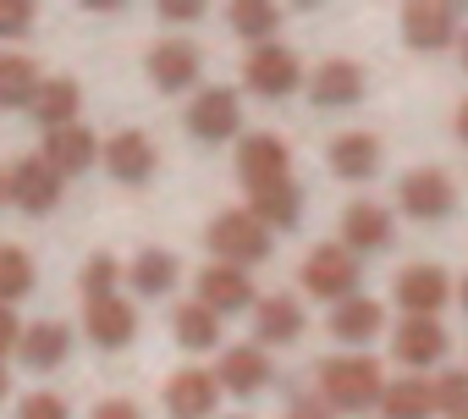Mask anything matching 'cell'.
Segmentation results:
<instances>
[{"mask_svg": "<svg viewBox=\"0 0 468 419\" xmlns=\"http://www.w3.org/2000/svg\"><path fill=\"white\" fill-rule=\"evenodd\" d=\"M380 331H386V309H380L375 298H364V293L331 309V337H336V342H347L353 353H358L364 342H375Z\"/></svg>", "mask_w": 468, "mask_h": 419, "instance_id": "22", "label": "cell"}, {"mask_svg": "<svg viewBox=\"0 0 468 419\" xmlns=\"http://www.w3.org/2000/svg\"><path fill=\"white\" fill-rule=\"evenodd\" d=\"M254 337H260L265 353H271V348H292V342L303 337V304L287 298V293L260 298V304H254Z\"/></svg>", "mask_w": 468, "mask_h": 419, "instance_id": "21", "label": "cell"}, {"mask_svg": "<svg viewBox=\"0 0 468 419\" xmlns=\"http://www.w3.org/2000/svg\"><path fill=\"white\" fill-rule=\"evenodd\" d=\"M314 381H320V397L336 414H369L386 397V370H380L375 353H336L314 370Z\"/></svg>", "mask_w": 468, "mask_h": 419, "instance_id": "1", "label": "cell"}, {"mask_svg": "<svg viewBox=\"0 0 468 419\" xmlns=\"http://www.w3.org/2000/svg\"><path fill=\"white\" fill-rule=\"evenodd\" d=\"M430 386H435V414H446V419L468 414V370H441Z\"/></svg>", "mask_w": 468, "mask_h": 419, "instance_id": "33", "label": "cell"}, {"mask_svg": "<svg viewBox=\"0 0 468 419\" xmlns=\"http://www.w3.org/2000/svg\"><path fill=\"white\" fill-rule=\"evenodd\" d=\"M391 238H397V227H391V210H386V204L353 199V204L342 210V249H353V254H380V249H391Z\"/></svg>", "mask_w": 468, "mask_h": 419, "instance_id": "10", "label": "cell"}, {"mask_svg": "<svg viewBox=\"0 0 468 419\" xmlns=\"http://www.w3.org/2000/svg\"><path fill=\"white\" fill-rule=\"evenodd\" d=\"M17 342H23V326H17V315L0 304V359L6 353H17Z\"/></svg>", "mask_w": 468, "mask_h": 419, "instance_id": "39", "label": "cell"}, {"mask_svg": "<svg viewBox=\"0 0 468 419\" xmlns=\"http://www.w3.org/2000/svg\"><path fill=\"white\" fill-rule=\"evenodd\" d=\"M397 304H402V315H430L435 320V309L457 293L452 287V276L441 271V265H408V271H397Z\"/></svg>", "mask_w": 468, "mask_h": 419, "instance_id": "16", "label": "cell"}, {"mask_svg": "<svg viewBox=\"0 0 468 419\" xmlns=\"http://www.w3.org/2000/svg\"><path fill=\"white\" fill-rule=\"evenodd\" d=\"M452 127H457V138H463V144H468V100H463V105H457V122H452Z\"/></svg>", "mask_w": 468, "mask_h": 419, "instance_id": "41", "label": "cell"}, {"mask_svg": "<svg viewBox=\"0 0 468 419\" xmlns=\"http://www.w3.org/2000/svg\"><path fill=\"white\" fill-rule=\"evenodd\" d=\"M171 331H176V342H182L187 353H209V348H220V315L204 309L198 298L182 304V309L171 315Z\"/></svg>", "mask_w": 468, "mask_h": 419, "instance_id": "30", "label": "cell"}, {"mask_svg": "<svg viewBox=\"0 0 468 419\" xmlns=\"http://www.w3.org/2000/svg\"><path fill=\"white\" fill-rule=\"evenodd\" d=\"M463 72H468V34H463Z\"/></svg>", "mask_w": 468, "mask_h": 419, "instance_id": "43", "label": "cell"}, {"mask_svg": "<svg viewBox=\"0 0 468 419\" xmlns=\"http://www.w3.org/2000/svg\"><path fill=\"white\" fill-rule=\"evenodd\" d=\"M287 138H276V133H249L243 138V149H238V177H243V188L249 193H260V188H271V182H287Z\"/></svg>", "mask_w": 468, "mask_h": 419, "instance_id": "11", "label": "cell"}, {"mask_svg": "<svg viewBox=\"0 0 468 419\" xmlns=\"http://www.w3.org/2000/svg\"><path fill=\"white\" fill-rule=\"evenodd\" d=\"M463 419H468V414H463Z\"/></svg>", "mask_w": 468, "mask_h": 419, "instance_id": "46", "label": "cell"}, {"mask_svg": "<svg viewBox=\"0 0 468 419\" xmlns=\"http://www.w3.org/2000/svg\"><path fill=\"white\" fill-rule=\"evenodd\" d=\"M215 403H220V381H215V370H176L171 381H165V414L171 419H209L215 414Z\"/></svg>", "mask_w": 468, "mask_h": 419, "instance_id": "13", "label": "cell"}, {"mask_svg": "<svg viewBox=\"0 0 468 419\" xmlns=\"http://www.w3.org/2000/svg\"><path fill=\"white\" fill-rule=\"evenodd\" d=\"M116 282H122V265H116L111 254H94V260L83 265V304H89V298H116Z\"/></svg>", "mask_w": 468, "mask_h": 419, "instance_id": "34", "label": "cell"}, {"mask_svg": "<svg viewBox=\"0 0 468 419\" xmlns=\"http://www.w3.org/2000/svg\"><path fill=\"white\" fill-rule=\"evenodd\" d=\"M94 419H144V408L127 403V397H105V403L94 408Z\"/></svg>", "mask_w": 468, "mask_h": 419, "instance_id": "40", "label": "cell"}, {"mask_svg": "<svg viewBox=\"0 0 468 419\" xmlns=\"http://www.w3.org/2000/svg\"><path fill=\"white\" fill-rule=\"evenodd\" d=\"M249 210H254V216L276 232H292L298 221H303V188L287 177V182H271V188H260V193H249Z\"/></svg>", "mask_w": 468, "mask_h": 419, "instance_id": "25", "label": "cell"}, {"mask_svg": "<svg viewBox=\"0 0 468 419\" xmlns=\"http://www.w3.org/2000/svg\"><path fill=\"white\" fill-rule=\"evenodd\" d=\"M198 304L215 309V315H243L260 298H254L249 271H238V265H209V271H198Z\"/></svg>", "mask_w": 468, "mask_h": 419, "instance_id": "19", "label": "cell"}, {"mask_svg": "<svg viewBox=\"0 0 468 419\" xmlns=\"http://www.w3.org/2000/svg\"><path fill=\"white\" fill-rule=\"evenodd\" d=\"M243 127V100L238 89H204L193 105H187V133L198 144H226V138H238Z\"/></svg>", "mask_w": 468, "mask_h": 419, "instance_id": "7", "label": "cell"}, {"mask_svg": "<svg viewBox=\"0 0 468 419\" xmlns=\"http://www.w3.org/2000/svg\"><path fill=\"white\" fill-rule=\"evenodd\" d=\"M100 138L83 127V122H72V127H56V133H45V144H39V155L61 171V177H78V171H89L94 160H100Z\"/></svg>", "mask_w": 468, "mask_h": 419, "instance_id": "20", "label": "cell"}, {"mask_svg": "<svg viewBox=\"0 0 468 419\" xmlns=\"http://www.w3.org/2000/svg\"><path fill=\"white\" fill-rule=\"evenodd\" d=\"M226 23H231L238 39H254V50H260V45H276L282 6H271V0H238V6L226 12Z\"/></svg>", "mask_w": 468, "mask_h": 419, "instance_id": "31", "label": "cell"}, {"mask_svg": "<svg viewBox=\"0 0 468 419\" xmlns=\"http://www.w3.org/2000/svg\"><path fill=\"white\" fill-rule=\"evenodd\" d=\"M100 160L111 166V177L116 182H127V188H138V182H149L154 177V138L149 133H138V127H127V133H116L105 149H100Z\"/></svg>", "mask_w": 468, "mask_h": 419, "instance_id": "17", "label": "cell"}, {"mask_svg": "<svg viewBox=\"0 0 468 419\" xmlns=\"http://www.w3.org/2000/svg\"><path fill=\"white\" fill-rule=\"evenodd\" d=\"M0 199H6V171H0Z\"/></svg>", "mask_w": 468, "mask_h": 419, "instance_id": "45", "label": "cell"}, {"mask_svg": "<svg viewBox=\"0 0 468 419\" xmlns=\"http://www.w3.org/2000/svg\"><path fill=\"white\" fill-rule=\"evenodd\" d=\"M160 17L165 23H198L204 17V0H160Z\"/></svg>", "mask_w": 468, "mask_h": 419, "instance_id": "38", "label": "cell"}, {"mask_svg": "<svg viewBox=\"0 0 468 419\" xmlns=\"http://www.w3.org/2000/svg\"><path fill=\"white\" fill-rule=\"evenodd\" d=\"M83 331L100 342V348H127L133 337H138V309L116 293V298H89L83 304Z\"/></svg>", "mask_w": 468, "mask_h": 419, "instance_id": "18", "label": "cell"}, {"mask_svg": "<svg viewBox=\"0 0 468 419\" xmlns=\"http://www.w3.org/2000/svg\"><path fill=\"white\" fill-rule=\"evenodd\" d=\"M176 276H182V265H176L171 249H144V254L127 265V282H133V293H144V298H165V293L176 287Z\"/></svg>", "mask_w": 468, "mask_h": 419, "instance_id": "27", "label": "cell"}, {"mask_svg": "<svg viewBox=\"0 0 468 419\" xmlns=\"http://www.w3.org/2000/svg\"><path fill=\"white\" fill-rule=\"evenodd\" d=\"M215 381H220V392L254 397V392H265V386L276 381V370H271V353H265L260 342H243V348H226V353H220Z\"/></svg>", "mask_w": 468, "mask_h": 419, "instance_id": "12", "label": "cell"}, {"mask_svg": "<svg viewBox=\"0 0 468 419\" xmlns=\"http://www.w3.org/2000/svg\"><path fill=\"white\" fill-rule=\"evenodd\" d=\"M34 28V0H0V39H23Z\"/></svg>", "mask_w": 468, "mask_h": 419, "instance_id": "35", "label": "cell"}, {"mask_svg": "<svg viewBox=\"0 0 468 419\" xmlns=\"http://www.w3.org/2000/svg\"><path fill=\"white\" fill-rule=\"evenodd\" d=\"M397 204L408 210L413 221H441L446 210L457 204V182L441 171V166H419L397 182Z\"/></svg>", "mask_w": 468, "mask_h": 419, "instance_id": "5", "label": "cell"}, {"mask_svg": "<svg viewBox=\"0 0 468 419\" xmlns=\"http://www.w3.org/2000/svg\"><path fill=\"white\" fill-rule=\"evenodd\" d=\"M364 89H369V78H364V67H358V61H320V67L309 72V100H314L320 111L358 105V100H364Z\"/></svg>", "mask_w": 468, "mask_h": 419, "instance_id": "15", "label": "cell"}, {"mask_svg": "<svg viewBox=\"0 0 468 419\" xmlns=\"http://www.w3.org/2000/svg\"><path fill=\"white\" fill-rule=\"evenodd\" d=\"M287 419H336V408L325 397H292L287 403Z\"/></svg>", "mask_w": 468, "mask_h": 419, "instance_id": "37", "label": "cell"}, {"mask_svg": "<svg viewBox=\"0 0 468 419\" xmlns=\"http://www.w3.org/2000/svg\"><path fill=\"white\" fill-rule=\"evenodd\" d=\"M17 353H23V364L28 370H56V364H67V353H72V331L61 326V320H34V326H23V342H17Z\"/></svg>", "mask_w": 468, "mask_h": 419, "instance_id": "24", "label": "cell"}, {"mask_svg": "<svg viewBox=\"0 0 468 419\" xmlns=\"http://www.w3.org/2000/svg\"><path fill=\"white\" fill-rule=\"evenodd\" d=\"M358 254L353 249H331V243H320V249H309V260H303V293H314L320 304H347V298H358Z\"/></svg>", "mask_w": 468, "mask_h": 419, "instance_id": "3", "label": "cell"}, {"mask_svg": "<svg viewBox=\"0 0 468 419\" xmlns=\"http://www.w3.org/2000/svg\"><path fill=\"white\" fill-rule=\"evenodd\" d=\"M78 105H83V89H78L72 78H45L28 111H34V122H39L45 133H56V127H72V122H78Z\"/></svg>", "mask_w": 468, "mask_h": 419, "instance_id": "26", "label": "cell"}, {"mask_svg": "<svg viewBox=\"0 0 468 419\" xmlns=\"http://www.w3.org/2000/svg\"><path fill=\"white\" fill-rule=\"evenodd\" d=\"M0 397H6V370H0Z\"/></svg>", "mask_w": 468, "mask_h": 419, "instance_id": "44", "label": "cell"}, {"mask_svg": "<svg viewBox=\"0 0 468 419\" xmlns=\"http://www.w3.org/2000/svg\"><path fill=\"white\" fill-rule=\"evenodd\" d=\"M380 414H386V419H435V386H430V381H419V375L386 381Z\"/></svg>", "mask_w": 468, "mask_h": 419, "instance_id": "28", "label": "cell"}, {"mask_svg": "<svg viewBox=\"0 0 468 419\" xmlns=\"http://www.w3.org/2000/svg\"><path fill=\"white\" fill-rule=\"evenodd\" d=\"M457 304H463V315H468V276H463V287H457Z\"/></svg>", "mask_w": 468, "mask_h": 419, "instance_id": "42", "label": "cell"}, {"mask_svg": "<svg viewBox=\"0 0 468 419\" xmlns=\"http://www.w3.org/2000/svg\"><path fill=\"white\" fill-rule=\"evenodd\" d=\"M243 83H249L260 100H287V94L303 83V67H298V56H292L287 45H260V50L249 56V67H243Z\"/></svg>", "mask_w": 468, "mask_h": 419, "instance_id": "8", "label": "cell"}, {"mask_svg": "<svg viewBox=\"0 0 468 419\" xmlns=\"http://www.w3.org/2000/svg\"><path fill=\"white\" fill-rule=\"evenodd\" d=\"M39 67L28 61V56H17V50H0V111H23V105H34V94H39Z\"/></svg>", "mask_w": 468, "mask_h": 419, "instance_id": "29", "label": "cell"}, {"mask_svg": "<svg viewBox=\"0 0 468 419\" xmlns=\"http://www.w3.org/2000/svg\"><path fill=\"white\" fill-rule=\"evenodd\" d=\"M6 199L17 210H28V216H50V210L61 204V171L45 160V155H28L6 171Z\"/></svg>", "mask_w": 468, "mask_h": 419, "instance_id": "4", "label": "cell"}, {"mask_svg": "<svg viewBox=\"0 0 468 419\" xmlns=\"http://www.w3.org/2000/svg\"><path fill=\"white\" fill-rule=\"evenodd\" d=\"M204 249L215 254V265L249 271V265L271 260V227L254 216V210H220L209 221V232H204Z\"/></svg>", "mask_w": 468, "mask_h": 419, "instance_id": "2", "label": "cell"}, {"mask_svg": "<svg viewBox=\"0 0 468 419\" xmlns=\"http://www.w3.org/2000/svg\"><path fill=\"white\" fill-rule=\"evenodd\" d=\"M17 419H72V408H67V397H56V392H28L23 408H17Z\"/></svg>", "mask_w": 468, "mask_h": 419, "instance_id": "36", "label": "cell"}, {"mask_svg": "<svg viewBox=\"0 0 468 419\" xmlns=\"http://www.w3.org/2000/svg\"><path fill=\"white\" fill-rule=\"evenodd\" d=\"M380 138L375 133H342V138H331V171L342 177V182H369L375 171H380Z\"/></svg>", "mask_w": 468, "mask_h": 419, "instance_id": "23", "label": "cell"}, {"mask_svg": "<svg viewBox=\"0 0 468 419\" xmlns=\"http://www.w3.org/2000/svg\"><path fill=\"white\" fill-rule=\"evenodd\" d=\"M198 67H204V56H198L193 39H160V45L149 50V78H154L160 94L193 89V83H198Z\"/></svg>", "mask_w": 468, "mask_h": 419, "instance_id": "14", "label": "cell"}, {"mask_svg": "<svg viewBox=\"0 0 468 419\" xmlns=\"http://www.w3.org/2000/svg\"><path fill=\"white\" fill-rule=\"evenodd\" d=\"M457 28H463V17L446 0H413V6H402V39L413 50H446L457 39Z\"/></svg>", "mask_w": 468, "mask_h": 419, "instance_id": "9", "label": "cell"}, {"mask_svg": "<svg viewBox=\"0 0 468 419\" xmlns=\"http://www.w3.org/2000/svg\"><path fill=\"white\" fill-rule=\"evenodd\" d=\"M446 348H452V337H446V326L430 320V315H402V326L391 331V353H397V364H408L413 375H424L430 364H441Z\"/></svg>", "mask_w": 468, "mask_h": 419, "instance_id": "6", "label": "cell"}, {"mask_svg": "<svg viewBox=\"0 0 468 419\" xmlns=\"http://www.w3.org/2000/svg\"><path fill=\"white\" fill-rule=\"evenodd\" d=\"M34 282H39V271H34V260L23 254V249H12V243H0V304H17V298H28L34 293Z\"/></svg>", "mask_w": 468, "mask_h": 419, "instance_id": "32", "label": "cell"}]
</instances>
